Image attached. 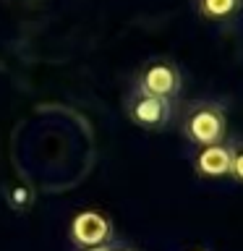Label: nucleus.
Segmentation results:
<instances>
[{"label": "nucleus", "instance_id": "3", "mask_svg": "<svg viewBox=\"0 0 243 251\" xmlns=\"http://www.w3.org/2000/svg\"><path fill=\"white\" fill-rule=\"evenodd\" d=\"M136 89L152 94V97H162L175 102L180 89H183V76H180V68L170 60H154L141 71Z\"/></svg>", "mask_w": 243, "mask_h": 251}, {"label": "nucleus", "instance_id": "6", "mask_svg": "<svg viewBox=\"0 0 243 251\" xmlns=\"http://www.w3.org/2000/svg\"><path fill=\"white\" fill-rule=\"evenodd\" d=\"M243 11V0H196V13L204 21L225 24Z\"/></svg>", "mask_w": 243, "mask_h": 251}, {"label": "nucleus", "instance_id": "2", "mask_svg": "<svg viewBox=\"0 0 243 251\" xmlns=\"http://www.w3.org/2000/svg\"><path fill=\"white\" fill-rule=\"evenodd\" d=\"M125 110H128L131 121L136 123L139 128H146V131H162L172 118V102L170 100L152 97V94H146L141 89L131 92Z\"/></svg>", "mask_w": 243, "mask_h": 251}, {"label": "nucleus", "instance_id": "7", "mask_svg": "<svg viewBox=\"0 0 243 251\" xmlns=\"http://www.w3.org/2000/svg\"><path fill=\"white\" fill-rule=\"evenodd\" d=\"M227 176H233L238 183H243V141L230 147V173Z\"/></svg>", "mask_w": 243, "mask_h": 251}, {"label": "nucleus", "instance_id": "1", "mask_svg": "<svg viewBox=\"0 0 243 251\" xmlns=\"http://www.w3.org/2000/svg\"><path fill=\"white\" fill-rule=\"evenodd\" d=\"M180 128L186 139L196 147H215L222 144L225 131H227V115L219 102L212 100H196L183 110Z\"/></svg>", "mask_w": 243, "mask_h": 251}, {"label": "nucleus", "instance_id": "4", "mask_svg": "<svg viewBox=\"0 0 243 251\" xmlns=\"http://www.w3.org/2000/svg\"><path fill=\"white\" fill-rule=\"evenodd\" d=\"M110 223L99 212L94 209H86V212H78L71 223V238L78 249H94V246H105L110 243Z\"/></svg>", "mask_w": 243, "mask_h": 251}, {"label": "nucleus", "instance_id": "9", "mask_svg": "<svg viewBox=\"0 0 243 251\" xmlns=\"http://www.w3.org/2000/svg\"><path fill=\"white\" fill-rule=\"evenodd\" d=\"M194 251H209V249H194Z\"/></svg>", "mask_w": 243, "mask_h": 251}, {"label": "nucleus", "instance_id": "8", "mask_svg": "<svg viewBox=\"0 0 243 251\" xmlns=\"http://www.w3.org/2000/svg\"><path fill=\"white\" fill-rule=\"evenodd\" d=\"M107 251H133L131 246H107Z\"/></svg>", "mask_w": 243, "mask_h": 251}, {"label": "nucleus", "instance_id": "5", "mask_svg": "<svg viewBox=\"0 0 243 251\" xmlns=\"http://www.w3.org/2000/svg\"><path fill=\"white\" fill-rule=\"evenodd\" d=\"M196 170L209 178H222L230 173V147L215 144V147H201L196 154Z\"/></svg>", "mask_w": 243, "mask_h": 251}]
</instances>
